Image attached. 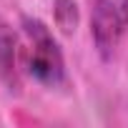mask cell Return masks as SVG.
Masks as SVG:
<instances>
[{
	"label": "cell",
	"instance_id": "obj_1",
	"mask_svg": "<svg viewBox=\"0 0 128 128\" xmlns=\"http://www.w3.org/2000/svg\"><path fill=\"white\" fill-rule=\"evenodd\" d=\"M23 30L30 40V55H28V73L33 80L48 88H58L66 80V60L58 40L53 38L50 28L38 18H23Z\"/></svg>",
	"mask_w": 128,
	"mask_h": 128
},
{
	"label": "cell",
	"instance_id": "obj_2",
	"mask_svg": "<svg viewBox=\"0 0 128 128\" xmlns=\"http://www.w3.org/2000/svg\"><path fill=\"white\" fill-rule=\"evenodd\" d=\"M128 33V0H93L90 38L103 60H110Z\"/></svg>",
	"mask_w": 128,
	"mask_h": 128
},
{
	"label": "cell",
	"instance_id": "obj_3",
	"mask_svg": "<svg viewBox=\"0 0 128 128\" xmlns=\"http://www.w3.org/2000/svg\"><path fill=\"white\" fill-rule=\"evenodd\" d=\"M0 80L10 93L20 90V70H18V38L8 20L0 18Z\"/></svg>",
	"mask_w": 128,
	"mask_h": 128
},
{
	"label": "cell",
	"instance_id": "obj_4",
	"mask_svg": "<svg viewBox=\"0 0 128 128\" xmlns=\"http://www.w3.org/2000/svg\"><path fill=\"white\" fill-rule=\"evenodd\" d=\"M53 23L63 35H73L80 23L78 0H53Z\"/></svg>",
	"mask_w": 128,
	"mask_h": 128
}]
</instances>
